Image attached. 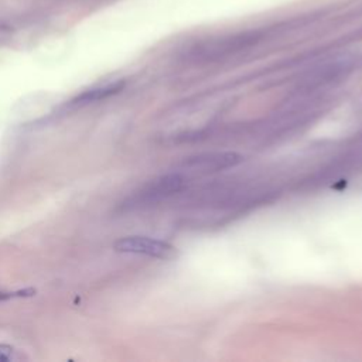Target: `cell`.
<instances>
[{
    "instance_id": "cell-1",
    "label": "cell",
    "mask_w": 362,
    "mask_h": 362,
    "mask_svg": "<svg viewBox=\"0 0 362 362\" xmlns=\"http://www.w3.org/2000/svg\"><path fill=\"white\" fill-rule=\"evenodd\" d=\"M116 252L138 253L150 258L170 259L176 255V248L167 242L146 238V236H126L114 245Z\"/></svg>"
},
{
    "instance_id": "cell-2",
    "label": "cell",
    "mask_w": 362,
    "mask_h": 362,
    "mask_svg": "<svg viewBox=\"0 0 362 362\" xmlns=\"http://www.w3.org/2000/svg\"><path fill=\"white\" fill-rule=\"evenodd\" d=\"M186 184V179L181 174H167L156 179L150 184H147L136 197L133 204H142V203H150L156 201L159 198L171 195L174 193H179Z\"/></svg>"
},
{
    "instance_id": "cell-3",
    "label": "cell",
    "mask_w": 362,
    "mask_h": 362,
    "mask_svg": "<svg viewBox=\"0 0 362 362\" xmlns=\"http://www.w3.org/2000/svg\"><path fill=\"white\" fill-rule=\"evenodd\" d=\"M242 162V156L234 152H222V153H207L197 157H191L187 162V166L198 167L203 170H222L228 167H234Z\"/></svg>"
},
{
    "instance_id": "cell-4",
    "label": "cell",
    "mask_w": 362,
    "mask_h": 362,
    "mask_svg": "<svg viewBox=\"0 0 362 362\" xmlns=\"http://www.w3.org/2000/svg\"><path fill=\"white\" fill-rule=\"evenodd\" d=\"M125 87V83L123 81H119V83H115V84H111V85H107L104 88H97V90H91V91H87L84 94H81L78 98H76L73 101V104L76 105H85V104H91V102H97V101H102V99H107L118 92H121Z\"/></svg>"
},
{
    "instance_id": "cell-5",
    "label": "cell",
    "mask_w": 362,
    "mask_h": 362,
    "mask_svg": "<svg viewBox=\"0 0 362 362\" xmlns=\"http://www.w3.org/2000/svg\"><path fill=\"white\" fill-rule=\"evenodd\" d=\"M23 356L11 345L0 344V362H12V361H19Z\"/></svg>"
},
{
    "instance_id": "cell-6",
    "label": "cell",
    "mask_w": 362,
    "mask_h": 362,
    "mask_svg": "<svg viewBox=\"0 0 362 362\" xmlns=\"http://www.w3.org/2000/svg\"><path fill=\"white\" fill-rule=\"evenodd\" d=\"M36 293V290L33 289H28L23 291H18V293H0V300H5V298H11V297H22V296H33Z\"/></svg>"
}]
</instances>
